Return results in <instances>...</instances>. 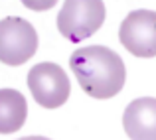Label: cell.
<instances>
[{
	"mask_svg": "<svg viewBox=\"0 0 156 140\" xmlns=\"http://www.w3.org/2000/svg\"><path fill=\"white\" fill-rule=\"evenodd\" d=\"M69 67L77 83L95 99L115 97L126 81V67L117 51L107 46H85L71 53Z\"/></svg>",
	"mask_w": 156,
	"mask_h": 140,
	"instance_id": "cell-1",
	"label": "cell"
},
{
	"mask_svg": "<svg viewBox=\"0 0 156 140\" xmlns=\"http://www.w3.org/2000/svg\"><path fill=\"white\" fill-rule=\"evenodd\" d=\"M105 22L103 0H63L57 12V30L65 40L79 44L93 36Z\"/></svg>",
	"mask_w": 156,
	"mask_h": 140,
	"instance_id": "cell-2",
	"label": "cell"
},
{
	"mask_svg": "<svg viewBox=\"0 0 156 140\" xmlns=\"http://www.w3.org/2000/svg\"><path fill=\"white\" fill-rule=\"evenodd\" d=\"M28 89L34 101L44 109H57L69 99L71 83L63 67L51 61L36 63L28 71Z\"/></svg>",
	"mask_w": 156,
	"mask_h": 140,
	"instance_id": "cell-3",
	"label": "cell"
},
{
	"mask_svg": "<svg viewBox=\"0 0 156 140\" xmlns=\"http://www.w3.org/2000/svg\"><path fill=\"white\" fill-rule=\"evenodd\" d=\"M38 49V32L28 20L8 16L0 20V61L22 65Z\"/></svg>",
	"mask_w": 156,
	"mask_h": 140,
	"instance_id": "cell-4",
	"label": "cell"
},
{
	"mask_svg": "<svg viewBox=\"0 0 156 140\" xmlns=\"http://www.w3.org/2000/svg\"><path fill=\"white\" fill-rule=\"evenodd\" d=\"M121 44L136 57L156 55V12L154 10H133L126 14L119 28Z\"/></svg>",
	"mask_w": 156,
	"mask_h": 140,
	"instance_id": "cell-5",
	"label": "cell"
},
{
	"mask_svg": "<svg viewBox=\"0 0 156 140\" xmlns=\"http://www.w3.org/2000/svg\"><path fill=\"white\" fill-rule=\"evenodd\" d=\"M122 128L130 140H156V97H138L122 113Z\"/></svg>",
	"mask_w": 156,
	"mask_h": 140,
	"instance_id": "cell-6",
	"label": "cell"
},
{
	"mask_svg": "<svg viewBox=\"0 0 156 140\" xmlns=\"http://www.w3.org/2000/svg\"><path fill=\"white\" fill-rule=\"evenodd\" d=\"M28 117L26 97L18 89H0V134L20 130Z\"/></svg>",
	"mask_w": 156,
	"mask_h": 140,
	"instance_id": "cell-7",
	"label": "cell"
},
{
	"mask_svg": "<svg viewBox=\"0 0 156 140\" xmlns=\"http://www.w3.org/2000/svg\"><path fill=\"white\" fill-rule=\"evenodd\" d=\"M57 0H22V4L30 10H36V12H42V10H50V8L55 6Z\"/></svg>",
	"mask_w": 156,
	"mask_h": 140,
	"instance_id": "cell-8",
	"label": "cell"
},
{
	"mask_svg": "<svg viewBox=\"0 0 156 140\" xmlns=\"http://www.w3.org/2000/svg\"><path fill=\"white\" fill-rule=\"evenodd\" d=\"M18 140H51L48 136H24V138H18Z\"/></svg>",
	"mask_w": 156,
	"mask_h": 140,
	"instance_id": "cell-9",
	"label": "cell"
}]
</instances>
